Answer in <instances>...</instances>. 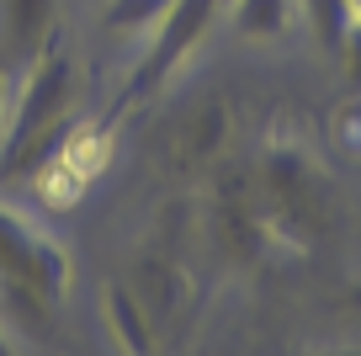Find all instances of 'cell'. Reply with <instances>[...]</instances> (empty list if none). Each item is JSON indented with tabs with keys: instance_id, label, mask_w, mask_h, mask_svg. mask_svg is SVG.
<instances>
[{
	"instance_id": "9",
	"label": "cell",
	"mask_w": 361,
	"mask_h": 356,
	"mask_svg": "<svg viewBox=\"0 0 361 356\" xmlns=\"http://www.w3.org/2000/svg\"><path fill=\"white\" fill-rule=\"evenodd\" d=\"M298 16L308 22V32H314V43L324 48V54H335L340 37H345V27L356 22L350 0H298Z\"/></svg>"
},
{
	"instance_id": "7",
	"label": "cell",
	"mask_w": 361,
	"mask_h": 356,
	"mask_svg": "<svg viewBox=\"0 0 361 356\" xmlns=\"http://www.w3.org/2000/svg\"><path fill=\"white\" fill-rule=\"evenodd\" d=\"M224 138H228V112H224V101H207L202 112H192V117L176 128V138H170V160H176L180 170L207 165V160L224 149Z\"/></svg>"
},
{
	"instance_id": "5",
	"label": "cell",
	"mask_w": 361,
	"mask_h": 356,
	"mask_svg": "<svg viewBox=\"0 0 361 356\" xmlns=\"http://www.w3.org/2000/svg\"><path fill=\"white\" fill-rule=\"evenodd\" d=\"M102 319H106V340H112L117 351H154L159 345L154 319H149L144 298H138L128 282H112V287L102 292Z\"/></svg>"
},
{
	"instance_id": "3",
	"label": "cell",
	"mask_w": 361,
	"mask_h": 356,
	"mask_svg": "<svg viewBox=\"0 0 361 356\" xmlns=\"http://www.w3.org/2000/svg\"><path fill=\"white\" fill-rule=\"evenodd\" d=\"M69 292V250L48 229L0 202V314H16L22 330H43Z\"/></svg>"
},
{
	"instance_id": "8",
	"label": "cell",
	"mask_w": 361,
	"mask_h": 356,
	"mask_svg": "<svg viewBox=\"0 0 361 356\" xmlns=\"http://www.w3.org/2000/svg\"><path fill=\"white\" fill-rule=\"evenodd\" d=\"M228 22L245 37H266V43H282L298 27V0H228Z\"/></svg>"
},
{
	"instance_id": "4",
	"label": "cell",
	"mask_w": 361,
	"mask_h": 356,
	"mask_svg": "<svg viewBox=\"0 0 361 356\" xmlns=\"http://www.w3.org/2000/svg\"><path fill=\"white\" fill-rule=\"evenodd\" d=\"M218 16H224V0H170L165 16L138 37V59L128 69L123 90H117L112 112H106V123H123L133 107H144L154 90H165L176 80V69L197 54V43L213 32Z\"/></svg>"
},
{
	"instance_id": "6",
	"label": "cell",
	"mask_w": 361,
	"mask_h": 356,
	"mask_svg": "<svg viewBox=\"0 0 361 356\" xmlns=\"http://www.w3.org/2000/svg\"><path fill=\"white\" fill-rule=\"evenodd\" d=\"M54 32H59L54 0H6V11H0V54H16L27 64Z\"/></svg>"
},
{
	"instance_id": "11",
	"label": "cell",
	"mask_w": 361,
	"mask_h": 356,
	"mask_svg": "<svg viewBox=\"0 0 361 356\" xmlns=\"http://www.w3.org/2000/svg\"><path fill=\"white\" fill-rule=\"evenodd\" d=\"M6 117H11V64L0 54V134H6Z\"/></svg>"
},
{
	"instance_id": "1",
	"label": "cell",
	"mask_w": 361,
	"mask_h": 356,
	"mask_svg": "<svg viewBox=\"0 0 361 356\" xmlns=\"http://www.w3.org/2000/svg\"><path fill=\"white\" fill-rule=\"evenodd\" d=\"M80 107V64L69 54L64 32H54L22 69V90L11 96V117L0 134V176H37V165L54 160V149L69 138Z\"/></svg>"
},
{
	"instance_id": "12",
	"label": "cell",
	"mask_w": 361,
	"mask_h": 356,
	"mask_svg": "<svg viewBox=\"0 0 361 356\" xmlns=\"http://www.w3.org/2000/svg\"><path fill=\"white\" fill-rule=\"evenodd\" d=\"M350 11H356V16H361V0H350Z\"/></svg>"
},
{
	"instance_id": "2",
	"label": "cell",
	"mask_w": 361,
	"mask_h": 356,
	"mask_svg": "<svg viewBox=\"0 0 361 356\" xmlns=\"http://www.w3.org/2000/svg\"><path fill=\"white\" fill-rule=\"evenodd\" d=\"M250 197H255L260 218L271 223L282 250H308L314 239H324L329 213H335L324 165L293 134H271L260 144L255 170H250Z\"/></svg>"
},
{
	"instance_id": "10",
	"label": "cell",
	"mask_w": 361,
	"mask_h": 356,
	"mask_svg": "<svg viewBox=\"0 0 361 356\" xmlns=\"http://www.w3.org/2000/svg\"><path fill=\"white\" fill-rule=\"evenodd\" d=\"M170 0H106L102 6V27L106 32H123V37H144L149 27L165 16Z\"/></svg>"
}]
</instances>
